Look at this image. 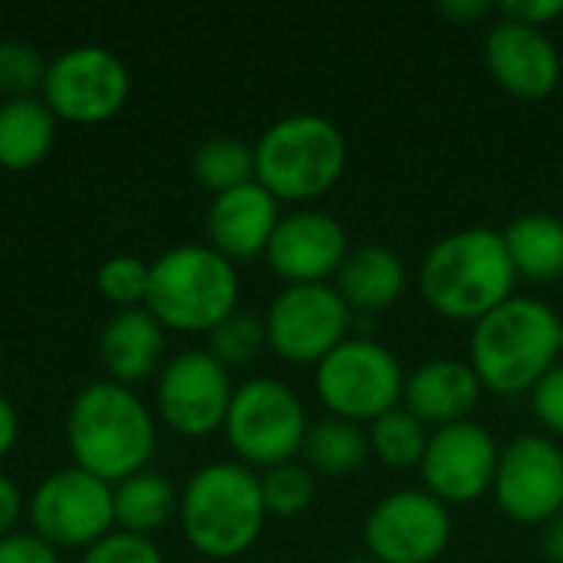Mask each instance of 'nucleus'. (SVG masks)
<instances>
[{"instance_id": "nucleus-32", "label": "nucleus", "mask_w": 563, "mask_h": 563, "mask_svg": "<svg viewBox=\"0 0 563 563\" xmlns=\"http://www.w3.org/2000/svg\"><path fill=\"white\" fill-rule=\"evenodd\" d=\"M82 563H165V558L152 538L129 534V531H109L102 541L86 548Z\"/></svg>"}, {"instance_id": "nucleus-17", "label": "nucleus", "mask_w": 563, "mask_h": 563, "mask_svg": "<svg viewBox=\"0 0 563 563\" xmlns=\"http://www.w3.org/2000/svg\"><path fill=\"white\" fill-rule=\"evenodd\" d=\"M485 66L515 99H544L561 82V53L544 30L498 20L485 36Z\"/></svg>"}, {"instance_id": "nucleus-18", "label": "nucleus", "mask_w": 563, "mask_h": 563, "mask_svg": "<svg viewBox=\"0 0 563 563\" xmlns=\"http://www.w3.org/2000/svg\"><path fill=\"white\" fill-rule=\"evenodd\" d=\"M280 218H284L280 201L267 188L251 181V185H241L234 191L211 198L205 228H208L211 247L231 264H238V261H254L267 254V244Z\"/></svg>"}, {"instance_id": "nucleus-29", "label": "nucleus", "mask_w": 563, "mask_h": 563, "mask_svg": "<svg viewBox=\"0 0 563 563\" xmlns=\"http://www.w3.org/2000/svg\"><path fill=\"white\" fill-rule=\"evenodd\" d=\"M264 508L274 518H297L317 498V475L303 462H284L274 468L257 472Z\"/></svg>"}, {"instance_id": "nucleus-28", "label": "nucleus", "mask_w": 563, "mask_h": 563, "mask_svg": "<svg viewBox=\"0 0 563 563\" xmlns=\"http://www.w3.org/2000/svg\"><path fill=\"white\" fill-rule=\"evenodd\" d=\"M267 350V330L264 317L254 310H234L228 320H221L208 333V353L231 373L241 366H251Z\"/></svg>"}, {"instance_id": "nucleus-33", "label": "nucleus", "mask_w": 563, "mask_h": 563, "mask_svg": "<svg viewBox=\"0 0 563 563\" xmlns=\"http://www.w3.org/2000/svg\"><path fill=\"white\" fill-rule=\"evenodd\" d=\"M528 396H531V412L541 422L544 435L563 439V363H558Z\"/></svg>"}, {"instance_id": "nucleus-38", "label": "nucleus", "mask_w": 563, "mask_h": 563, "mask_svg": "<svg viewBox=\"0 0 563 563\" xmlns=\"http://www.w3.org/2000/svg\"><path fill=\"white\" fill-rule=\"evenodd\" d=\"M541 554L548 563H563V511L541 528Z\"/></svg>"}, {"instance_id": "nucleus-2", "label": "nucleus", "mask_w": 563, "mask_h": 563, "mask_svg": "<svg viewBox=\"0 0 563 563\" xmlns=\"http://www.w3.org/2000/svg\"><path fill=\"white\" fill-rule=\"evenodd\" d=\"M468 363L485 393H531L561 363V313L538 297L515 294L472 327Z\"/></svg>"}, {"instance_id": "nucleus-19", "label": "nucleus", "mask_w": 563, "mask_h": 563, "mask_svg": "<svg viewBox=\"0 0 563 563\" xmlns=\"http://www.w3.org/2000/svg\"><path fill=\"white\" fill-rule=\"evenodd\" d=\"M482 396L485 386L468 360L432 356L406 376L402 409H409L422 426L435 432L455 422H468Z\"/></svg>"}, {"instance_id": "nucleus-26", "label": "nucleus", "mask_w": 563, "mask_h": 563, "mask_svg": "<svg viewBox=\"0 0 563 563\" xmlns=\"http://www.w3.org/2000/svg\"><path fill=\"white\" fill-rule=\"evenodd\" d=\"M366 435H369V455L379 465H386L393 472H412V468L419 472L432 429L422 426L409 409L399 406V409L379 416L373 426H366Z\"/></svg>"}, {"instance_id": "nucleus-23", "label": "nucleus", "mask_w": 563, "mask_h": 563, "mask_svg": "<svg viewBox=\"0 0 563 563\" xmlns=\"http://www.w3.org/2000/svg\"><path fill=\"white\" fill-rule=\"evenodd\" d=\"M505 247L518 277L551 284L563 277V221L544 211L518 214L505 231Z\"/></svg>"}, {"instance_id": "nucleus-13", "label": "nucleus", "mask_w": 563, "mask_h": 563, "mask_svg": "<svg viewBox=\"0 0 563 563\" xmlns=\"http://www.w3.org/2000/svg\"><path fill=\"white\" fill-rule=\"evenodd\" d=\"M492 498L498 511L525 528H544L563 511V449L544 432H525L501 445Z\"/></svg>"}, {"instance_id": "nucleus-10", "label": "nucleus", "mask_w": 563, "mask_h": 563, "mask_svg": "<svg viewBox=\"0 0 563 563\" xmlns=\"http://www.w3.org/2000/svg\"><path fill=\"white\" fill-rule=\"evenodd\" d=\"M132 89L129 66L106 46H73L46 63L40 99L56 119L96 125L112 119Z\"/></svg>"}, {"instance_id": "nucleus-5", "label": "nucleus", "mask_w": 563, "mask_h": 563, "mask_svg": "<svg viewBox=\"0 0 563 563\" xmlns=\"http://www.w3.org/2000/svg\"><path fill=\"white\" fill-rule=\"evenodd\" d=\"M346 139L336 122L317 112L284 115L254 145V178L277 201L310 205L330 195L346 172Z\"/></svg>"}, {"instance_id": "nucleus-14", "label": "nucleus", "mask_w": 563, "mask_h": 563, "mask_svg": "<svg viewBox=\"0 0 563 563\" xmlns=\"http://www.w3.org/2000/svg\"><path fill=\"white\" fill-rule=\"evenodd\" d=\"M231 396V373L208 350H185L158 369V419L185 439H205L224 429Z\"/></svg>"}, {"instance_id": "nucleus-12", "label": "nucleus", "mask_w": 563, "mask_h": 563, "mask_svg": "<svg viewBox=\"0 0 563 563\" xmlns=\"http://www.w3.org/2000/svg\"><path fill=\"white\" fill-rule=\"evenodd\" d=\"M30 528L53 548H92L115 525L112 485L82 468H59L36 485L26 505Z\"/></svg>"}, {"instance_id": "nucleus-34", "label": "nucleus", "mask_w": 563, "mask_h": 563, "mask_svg": "<svg viewBox=\"0 0 563 563\" xmlns=\"http://www.w3.org/2000/svg\"><path fill=\"white\" fill-rule=\"evenodd\" d=\"M0 563H59V554L33 531H13L0 538Z\"/></svg>"}, {"instance_id": "nucleus-22", "label": "nucleus", "mask_w": 563, "mask_h": 563, "mask_svg": "<svg viewBox=\"0 0 563 563\" xmlns=\"http://www.w3.org/2000/svg\"><path fill=\"white\" fill-rule=\"evenodd\" d=\"M56 139V115L40 96L7 99L0 106V168L26 172L36 168Z\"/></svg>"}, {"instance_id": "nucleus-36", "label": "nucleus", "mask_w": 563, "mask_h": 563, "mask_svg": "<svg viewBox=\"0 0 563 563\" xmlns=\"http://www.w3.org/2000/svg\"><path fill=\"white\" fill-rule=\"evenodd\" d=\"M20 518H23V495L13 478L0 475V538L13 534Z\"/></svg>"}, {"instance_id": "nucleus-15", "label": "nucleus", "mask_w": 563, "mask_h": 563, "mask_svg": "<svg viewBox=\"0 0 563 563\" xmlns=\"http://www.w3.org/2000/svg\"><path fill=\"white\" fill-rule=\"evenodd\" d=\"M498 459L501 445L482 422H455L429 435L419 465V482L432 498L449 508L475 505L478 498L492 495Z\"/></svg>"}, {"instance_id": "nucleus-27", "label": "nucleus", "mask_w": 563, "mask_h": 563, "mask_svg": "<svg viewBox=\"0 0 563 563\" xmlns=\"http://www.w3.org/2000/svg\"><path fill=\"white\" fill-rule=\"evenodd\" d=\"M195 181L211 191L214 198L224 191H234L241 185L257 181L254 178V145L221 135V139H208L205 145H198L195 162H191Z\"/></svg>"}, {"instance_id": "nucleus-37", "label": "nucleus", "mask_w": 563, "mask_h": 563, "mask_svg": "<svg viewBox=\"0 0 563 563\" xmlns=\"http://www.w3.org/2000/svg\"><path fill=\"white\" fill-rule=\"evenodd\" d=\"M495 7L488 0H442L439 3V13L459 26H468V23H478L492 13Z\"/></svg>"}, {"instance_id": "nucleus-30", "label": "nucleus", "mask_w": 563, "mask_h": 563, "mask_svg": "<svg viewBox=\"0 0 563 563\" xmlns=\"http://www.w3.org/2000/svg\"><path fill=\"white\" fill-rule=\"evenodd\" d=\"M148 277H152V264L132 257V254H119V257H109L102 267H99V290L109 303H115L119 310H129V307H139L145 303L148 297Z\"/></svg>"}, {"instance_id": "nucleus-6", "label": "nucleus", "mask_w": 563, "mask_h": 563, "mask_svg": "<svg viewBox=\"0 0 563 563\" xmlns=\"http://www.w3.org/2000/svg\"><path fill=\"white\" fill-rule=\"evenodd\" d=\"M238 267L211 244H181L152 264L145 310L178 333H211L238 310Z\"/></svg>"}, {"instance_id": "nucleus-35", "label": "nucleus", "mask_w": 563, "mask_h": 563, "mask_svg": "<svg viewBox=\"0 0 563 563\" xmlns=\"http://www.w3.org/2000/svg\"><path fill=\"white\" fill-rule=\"evenodd\" d=\"M495 10L501 13V20L544 30L548 23L563 16V0H501Z\"/></svg>"}, {"instance_id": "nucleus-31", "label": "nucleus", "mask_w": 563, "mask_h": 563, "mask_svg": "<svg viewBox=\"0 0 563 563\" xmlns=\"http://www.w3.org/2000/svg\"><path fill=\"white\" fill-rule=\"evenodd\" d=\"M43 76H46V63L30 43L20 40L0 43V92L7 99L33 96V89L43 86Z\"/></svg>"}, {"instance_id": "nucleus-1", "label": "nucleus", "mask_w": 563, "mask_h": 563, "mask_svg": "<svg viewBox=\"0 0 563 563\" xmlns=\"http://www.w3.org/2000/svg\"><path fill=\"white\" fill-rule=\"evenodd\" d=\"M518 271L495 228H462L435 241L419 264V294L445 320L478 323L515 297Z\"/></svg>"}, {"instance_id": "nucleus-9", "label": "nucleus", "mask_w": 563, "mask_h": 563, "mask_svg": "<svg viewBox=\"0 0 563 563\" xmlns=\"http://www.w3.org/2000/svg\"><path fill=\"white\" fill-rule=\"evenodd\" d=\"M353 310L333 284L284 287L264 313L267 350L284 363L317 366L353 336Z\"/></svg>"}, {"instance_id": "nucleus-20", "label": "nucleus", "mask_w": 563, "mask_h": 563, "mask_svg": "<svg viewBox=\"0 0 563 563\" xmlns=\"http://www.w3.org/2000/svg\"><path fill=\"white\" fill-rule=\"evenodd\" d=\"M165 353V327L145 310L129 307L109 317L99 336V360L112 383L135 386L155 376Z\"/></svg>"}, {"instance_id": "nucleus-41", "label": "nucleus", "mask_w": 563, "mask_h": 563, "mask_svg": "<svg viewBox=\"0 0 563 563\" xmlns=\"http://www.w3.org/2000/svg\"><path fill=\"white\" fill-rule=\"evenodd\" d=\"M561 363H563V317H561Z\"/></svg>"}, {"instance_id": "nucleus-11", "label": "nucleus", "mask_w": 563, "mask_h": 563, "mask_svg": "<svg viewBox=\"0 0 563 563\" xmlns=\"http://www.w3.org/2000/svg\"><path fill=\"white\" fill-rule=\"evenodd\" d=\"M455 534L452 508L426 488H399L379 498L363 521V548L379 563H435Z\"/></svg>"}, {"instance_id": "nucleus-25", "label": "nucleus", "mask_w": 563, "mask_h": 563, "mask_svg": "<svg viewBox=\"0 0 563 563\" xmlns=\"http://www.w3.org/2000/svg\"><path fill=\"white\" fill-rule=\"evenodd\" d=\"M178 492L175 485L158 472H139L112 488V508L119 531L129 534H155L178 515Z\"/></svg>"}, {"instance_id": "nucleus-8", "label": "nucleus", "mask_w": 563, "mask_h": 563, "mask_svg": "<svg viewBox=\"0 0 563 563\" xmlns=\"http://www.w3.org/2000/svg\"><path fill=\"white\" fill-rule=\"evenodd\" d=\"M310 419L303 399L274 376H254L234 386L231 409L224 419L228 445L247 468H274L297 462Z\"/></svg>"}, {"instance_id": "nucleus-39", "label": "nucleus", "mask_w": 563, "mask_h": 563, "mask_svg": "<svg viewBox=\"0 0 563 563\" xmlns=\"http://www.w3.org/2000/svg\"><path fill=\"white\" fill-rule=\"evenodd\" d=\"M20 439V422H16V412L13 406L7 402V396L0 393V459L10 455V449L16 445Z\"/></svg>"}, {"instance_id": "nucleus-21", "label": "nucleus", "mask_w": 563, "mask_h": 563, "mask_svg": "<svg viewBox=\"0 0 563 563\" xmlns=\"http://www.w3.org/2000/svg\"><path fill=\"white\" fill-rule=\"evenodd\" d=\"M406 261L386 244H360L343 261L333 287L353 313H383L406 294Z\"/></svg>"}, {"instance_id": "nucleus-4", "label": "nucleus", "mask_w": 563, "mask_h": 563, "mask_svg": "<svg viewBox=\"0 0 563 563\" xmlns=\"http://www.w3.org/2000/svg\"><path fill=\"white\" fill-rule=\"evenodd\" d=\"M178 518L185 541L198 554L211 561H234L257 544L271 515L254 468L241 462H211L188 478Z\"/></svg>"}, {"instance_id": "nucleus-40", "label": "nucleus", "mask_w": 563, "mask_h": 563, "mask_svg": "<svg viewBox=\"0 0 563 563\" xmlns=\"http://www.w3.org/2000/svg\"><path fill=\"white\" fill-rule=\"evenodd\" d=\"M340 563H379V561H376L373 554H366V551H363V554H350L346 561H340Z\"/></svg>"}, {"instance_id": "nucleus-3", "label": "nucleus", "mask_w": 563, "mask_h": 563, "mask_svg": "<svg viewBox=\"0 0 563 563\" xmlns=\"http://www.w3.org/2000/svg\"><path fill=\"white\" fill-rule=\"evenodd\" d=\"M66 442L76 468L106 485H119L145 472L155 455V419L129 386L99 379L73 399Z\"/></svg>"}, {"instance_id": "nucleus-16", "label": "nucleus", "mask_w": 563, "mask_h": 563, "mask_svg": "<svg viewBox=\"0 0 563 563\" xmlns=\"http://www.w3.org/2000/svg\"><path fill=\"white\" fill-rule=\"evenodd\" d=\"M350 251V234L333 214L320 208H300L280 218L264 257L287 287H297L336 280Z\"/></svg>"}, {"instance_id": "nucleus-24", "label": "nucleus", "mask_w": 563, "mask_h": 563, "mask_svg": "<svg viewBox=\"0 0 563 563\" xmlns=\"http://www.w3.org/2000/svg\"><path fill=\"white\" fill-rule=\"evenodd\" d=\"M300 459L320 478H350L373 459L366 426H356V422H346L336 416H323V419L310 422Z\"/></svg>"}, {"instance_id": "nucleus-7", "label": "nucleus", "mask_w": 563, "mask_h": 563, "mask_svg": "<svg viewBox=\"0 0 563 563\" xmlns=\"http://www.w3.org/2000/svg\"><path fill=\"white\" fill-rule=\"evenodd\" d=\"M406 369L399 356L369 336H350L323 363L313 366V393L327 416L373 426L402 406Z\"/></svg>"}]
</instances>
